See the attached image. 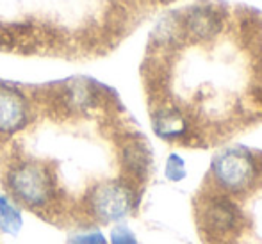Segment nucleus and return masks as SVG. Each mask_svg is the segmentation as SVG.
Wrapping results in <instances>:
<instances>
[{"label": "nucleus", "mask_w": 262, "mask_h": 244, "mask_svg": "<svg viewBox=\"0 0 262 244\" xmlns=\"http://www.w3.org/2000/svg\"><path fill=\"white\" fill-rule=\"evenodd\" d=\"M86 202L95 219L100 223H118L132 212L136 194L125 180H105L91 187Z\"/></svg>", "instance_id": "obj_3"}, {"label": "nucleus", "mask_w": 262, "mask_h": 244, "mask_svg": "<svg viewBox=\"0 0 262 244\" xmlns=\"http://www.w3.org/2000/svg\"><path fill=\"white\" fill-rule=\"evenodd\" d=\"M166 179L171 180V182H180L182 179H186V164H184V159L177 153H171L166 162Z\"/></svg>", "instance_id": "obj_10"}, {"label": "nucleus", "mask_w": 262, "mask_h": 244, "mask_svg": "<svg viewBox=\"0 0 262 244\" xmlns=\"http://www.w3.org/2000/svg\"><path fill=\"white\" fill-rule=\"evenodd\" d=\"M109 244H138V239L127 225H116L111 230Z\"/></svg>", "instance_id": "obj_11"}, {"label": "nucleus", "mask_w": 262, "mask_h": 244, "mask_svg": "<svg viewBox=\"0 0 262 244\" xmlns=\"http://www.w3.org/2000/svg\"><path fill=\"white\" fill-rule=\"evenodd\" d=\"M24 227V217L14 202L6 194H0V230L4 234L18 235Z\"/></svg>", "instance_id": "obj_8"}, {"label": "nucleus", "mask_w": 262, "mask_h": 244, "mask_svg": "<svg viewBox=\"0 0 262 244\" xmlns=\"http://www.w3.org/2000/svg\"><path fill=\"white\" fill-rule=\"evenodd\" d=\"M210 173L217 189L228 194H243L253 187L259 176V168L248 150L227 148L214 157Z\"/></svg>", "instance_id": "obj_2"}, {"label": "nucleus", "mask_w": 262, "mask_h": 244, "mask_svg": "<svg viewBox=\"0 0 262 244\" xmlns=\"http://www.w3.org/2000/svg\"><path fill=\"white\" fill-rule=\"evenodd\" d=\"M162 2H168V0H162Z\"/></svg>", "instance_id": "obj_13"}, {"label": "nucleus", "mask_w": 262, "mask_h": 244, "mask_svg": "<svg viewBox=\"0 0 262 244\" xmlns=\"http://www.w3.org/2000/svg\"><path fill=\"white\" fill-rule=\"evenodd\" d=\"M200 221L210 237H227L239 230L243 216L227 196H212L202 205Z\"/></svg>", "instance_id": "obj_4"}, {"label": "nucleus", "mask_w": 262, "mask_h": 244, "mask_svg": "<svg viewBox=\"0 0 262 244\" xmlns=\"http://www.w3.org/2000/svg\"><path fill=\"white\" fill-rule=\"evenodd\" d=\"M6 186L11 196L29 209H43L52 203L57 193V182L52 169L38 161L14 164L6 175Z\"/></svg>", "instance_id": "obj_1"}, {"label": "nucleus", "mask_w": 262, "mask_h": 244, "mask_svg": "<svg viewBox=\"0 0 262 244\" xmlns=\"http://www.w3.org/2000/svg\"><path fill=\"white\" fill-rule=\"evenodd\" d=\"M223 27L220 13L209 6H198L187 13L186 16V29L193 38L196 39H209L214 38Z\"/></svg>", "instance_id": "obj_6"}, {"label": "nucleus", "mask_w": 262, "mask_h": 244, "mask_svg": "<svg viewBox=\"0 0 262 244\" xmlns=\"http://www.w3.org/2000/svg\"><path fill=\"white\" fill-rule=\"evenodd\" d=\"M31 120V105L20 90L0 84V134H16L27 127Z\"/></svg>", "instance_id": "obj_5"}, {"label": "nucleus", "mask_w": 262, "mask_h": 244, "mask_svg": "<svg viewBox=\"0 0 262 244\" xmlns=\"http://www.w3.org/2000/svg\"><path fill=\"white\" fill-rule=\"evenodd\" d=\"M72 244H107V239L100 230H90L73 235Z\"/></svg>", "instance_id": "obj_12"}, {"label": "nucleus", "mask_w": 262, "mask_h": 244, "mask_svg": "<svg viewBox=\"0 0 262 244\" xmlns=\"http://www.w3.org/2000/svg\"><path fill=\"white\" fill-rule=\"evenodd\" d=\"M123 162L130 173L136 176H145L150 166V153L143 143H130L123 150Z\"/></svg>", "instance_id": "obj_9"}, {"label": "nucleus", "mask_w": 262, "mask_h": 244, "mask_svg": "<svg viewBox=\"0 0 262 244\" xmlns=\"http://www.w3.org/2000/svg\"><path fill=\"white\" fill-rule=\"evenodd\" d=\"M154 132L161 139H179L187 132V120L175 107H162L152 116Z\"/></svg>", "instance_id": "obj_7"}]
</instances>
